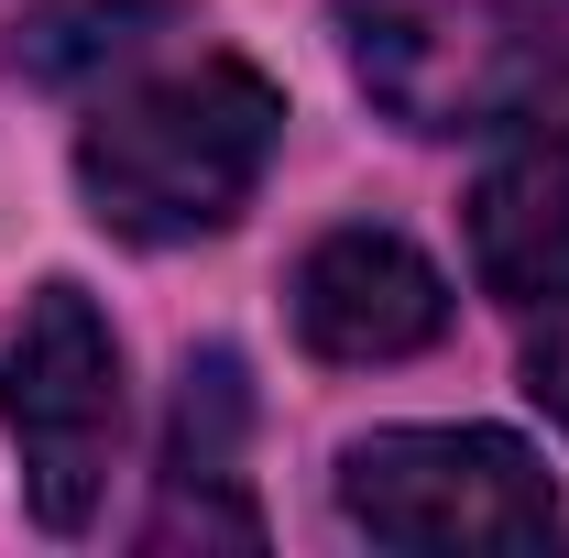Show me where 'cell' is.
<instances>
[{
    "mask_svg": "<svg viewBox=\"0 0 569 558\" xmlns=\"http://www.w3.org/2000/svg\"><path fill=\"white\" fill-rule=\"evenodd\" d=\"M526 395L548 406V427H569V275L526 296Z\"/></svg>",
    "mask_w": 569,
    "mask_h": 558,
    "instance_id": "obj_9",
    "label": "cell"
},
{
    "mask_svg": "<svg viewBox=\"0 0 569 558\" xmlns=\"http://www.w3.org/2000/svg\"><path fill=\"white\" fill-rule=\"evenodd\" d=\"M0 427L22 449L33 526L77 537L110 492V449H121V340L88 307V285H33L22 318L0 329Z\"/></svg>",
    "mask_w": 569,
    "mask_h": 558,
    "instance_id": "obj_4",
    "label": "cell"
},
{
    "mask_svg": "<svg viewBox=\"0 0 569 558\" xmlns=\"http://www.w3.org/2000/svg\"><path fill=\"white\" fill-rule=\"evenodd\" d=\"M471 275L503 307H526V296H548L569 275V121L526 110V132L482 165V187H471Z\"/></svg>",
    "mask_w": 569,
    "mask_h": 558,
    "instance_id": "obj_7",
    "label": "cell"
},
{
    "mask_svg": "<svg viewBox=\"0 0 569 558\" xmlns=\"http://www.w3.org/2000/svg\"><path fill=\"white\" fill-rule=\"evenodd\" d=\"M340 515L406 558H548L559 482L503 427H372L340 449Z\"/></svg>",
    "mask_w": 569,
    "mask_h": 558,
    "instance_id": "obj_3",
    "label": "cell"
},
{
    "mask_svg": "<svg viewBox=\"0 0 569 558\" xmlns=\"http://www.w3.org/2000/svg\"><path fill=\"white\" fill-rule=\"evenodd\" d=\"M361 99L406 132H493L569 88V0H340Z\"/></svg>",
    "mask_w": 569,
    "mask_h": 558,
    "instance_id": "obj_2",
    "label": "cell"
},
{
    "mask_svg": "<svg viewBox=\"0 0 569 558\" xmlns=\"http://www.w3.org/2000/svg\"><path fill=\"white\" fill-rule=\"evenodd\" d=\"M241 427L252 383L230 350H198L176 372V427H164V492L142 515V548H263V515L241 492Z\"/></svg>",
    "mask_w": 569,
    "mask_h": 558,
    "instance_id": "obj_6",
    "label": "cell"
},
{
    "mask_svg": "<svg viewBox=\"0 0 569 558\" xmlns=\"http://www.w3.org/2000/svg\"><path fill=\"white\" fill-rule=\"evenodd\" d=\"M0 44H11V22H0Z\"/></svg>",
    "mask_w": 569,
    "mask_h": 558,
    "instance_id": "obj_10",
    "label": "cell"
},
{
    "mask_svg": "<svg viewBox=\"0 0 569 558\" xmlns=\"http://www.w3.org/2000/svg\"><path fill=\"white\" fill-rule=\"evenodd\" d=\"M449 329V275L427 263L406 230H329L296 263V340L318 361H406Z\"/></svg>",
    "mask_w": 569,
    "mask_h": 558,
    "instance_id": "obj_5",
    "label": "cell"
},
{
    "mask_svg": "<svg viewBox=\"0 0 569 558\" xmlns=\"http://www.w3.org/2000/svg\"><path fill=\"white\" fill-rule=\"evenodd\" d=\"M198 22V0H33L22 22H11V67L33 77V88H110V77H132L164 33H187Z\"/></svg>",
    "mask_w": 569,
    "mask_h": 558,
    "instance_id": "obj_8",
    "label": "cell"
},
{
    "mask_svg": "<svg viewBox=\"0 0 569 558\" xmlns=\"http://www.w3.org/2000/svg\"><path fill=\"white\" fill-rule=\"evenodd\" d=\"M274 142H284L274 77L241 67V56H198V67H164L88 110L77 187H88L99 230L164 252V241H209V230H230L252 209Z\"/></svg>",
    "mask_w": 569,
    "mask_h": 558,
    "instance_id": "obj_1",
    "label": "cell"
}]
</instances>
